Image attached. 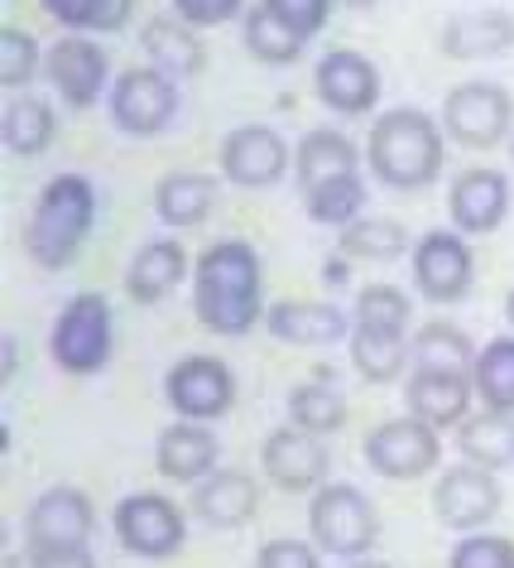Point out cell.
I'll return each mask as SVG.
<instances>
[{
    "mask_svg": "<svg viewBox=\"0 0 514 568\" xmlns=\"http://www.w3.org/2000/svg\"><path fill=\"white\" fill-rule=\"evenodd\" d=\"M413 284L433 304H456L471 290V251L456 232H428L413 246Z\"/></svg>",
    "mask_w": 514,
    "mask_h": 568,
    "instance_id": "obj_12",
    "label": "cell"
},
{
    "mask_svg": "<svg viewBox=\"0 0 514 568\" xmlns=\"http://www.w3.org/2000/svg\"><path fill=\"white\" fill-rule=\"evenodd\" d=\"M456 448H462V458L476 463V467H510L514 463V415L485 409L476 419H462Z\"/></svg>",
    "mask_w": 514,
    "mask_h": 568,
    "instance_id": "obj_28",
    "label": "cell"
},
{
    "mask_svg": "<svg viewBox=\"0 0 514 568\" xmlns=\"http://www.w3.org/2000/svg\"><path fill=\"white\" fill-rule=\"evenodd\" d=\"M178 111V88L160 68H131L111 88V116L131 135H160Z\"/></svg>",
    "mask_w": 514,
    "mask_h": 568,
    "instance_id": "obj_8",
    "label": "cell"
},
{
    "mask_svg": "<svg viewBox=\"0 0 514 568\" xmlns=\"http://www.w3.org/2000/svg\"><path fill=\"white\" fill-rule=\"evenodd\" d=\"M255 568H322V559L304 539H269L260 549V559H255Z\"/></svg>",
    "mask_w": 514,
    "mask_h": 568,
    "instance_id": "obj_42",
    "label": "cell"
},
{
    "mask_svg": "<svg viewBox=\"0 0 514 568\" xmlns=\"http://www.w3.org/2000/svg\"><path fill=\"white\" fill-rule=\"evenodd\" d=\"M188 270V255H183L178 241H150L145 251L131 261V275H125V290H131L135 304H160L174 294V284Z\"/></svg>",
    "mask_w": 514,
    "mask_h": 568,
    "instance_id": "obj_25",
    "label": "cell"
},
{
    "mask_svg": "<svg viewBox=\"0 0 514 568\" xmlns=\"http://www.w3.org/2000/svg\"><path fill=\"white\" fill-rule=\"evenodd\" d=\"M448 207L462 232H471V236L495 232L510 212V183H505V174H495V169H466V174L452 183Z\"/></svg>",
    "mask_w": 514,
    "mask_h": 568,
    "instance_id": "obj_18",
    "label": "cell"
},
{
    "mask_svg": "<svg viewBox=\"0 0 514 568\" xmlns=\"http://www.w3.org/2000/svg\"><path fill=\"white\" fill-rule=\"evenodd\" d=\"M471 386L481 390L485 409L514 415V337H495L481 347L476 366H471Z\"/></svg>",
    "mask_w": 514,
    "mask_h": 568,
    "instance_id": "obj_29",
    "label": "cell"
},
{
    "mask_svg": "<svg viewBox=\"0 0 514 568\" xmlns=\"http://www.w3.org/2000/svg\"><path fill=\"white\" fill-rule=\"evenodd\" d=\"M409 415L433 424V429H448V424L466 419L471 405V381L462 372H428V366H413L409 386H404Z\"/></svg>",
    "mask_w": 514,
    "mask_h": 568,
    "instance_id": "obj_19",
    "label": "cell"
},
{
    "mask_svg": "<svg viewBox=\"0 0 514 568\" xmlns=\"http://www.w3.org/2000/svg\"><path fill=\"white\" fill-rule=\"evenodd\" d=\"M433 510H438L442 525H452V530H481L485 520H495L500 487H495L491 467H476V463L448 467V473L438 477Z\"/></svg>",
    "mask_w": 514,
    "mask_h": 568,
    "instance_id": "obj_11",
    "label": "cell"
},
{
    "mask_svg": "<svg viewBox=\"0 0 514 568\" xmlns=\"http://www.w3.org/2000/svg\"><path fill=\"white\" fill-rule=\"evenodd\" d=\"M96 217V193L82 174H59L44 183L30 217V232H24V251H30L34 265L44 270H63L78 261L82 241L92 232Z\"/></svg>",
    "mask_w": 514,
    "mask_h": 568,
    "instance_id": "obj_2",
    "label": "cell"
},
{
    "mask_svg": "<svg viewBox=\"0 0 514 568\" xmlns=\"http://www.w3.org/2000/svg\"><path fill=\"white\" fill-rule=\"evenodd\" d=\"M413 366L466 376V366H476V352H471L466 333L448 328V323H428V328H419V337H413Z\"/></svg>",
    "mask_w": 514,
    "mask_h": 568,
    "instance_id": "obj_34",
    "label": "cell"
},
{
    "mask_svg": "<svg viewBox=\"0 0 514 568\" xmlns=\"http://www.w3.org/2000/svg\"><path fill=\"white\" fill-rule=\"evenodd\" d=\"M246 49L260 63H298V53H304V34H294L275 10L255 6L246 16Z\"/></svg>",
    "mask_w": 514,
    "mask_h": 568,
    "instance_id": "obj_35",
    "label": "cell"
},
{
    "mask_svg": "<svg viewBox=\"0 0 514 568\" xmlns=\"http://www.w3.org/2000/svg\"><path fill=\"white\" fill-rule=\"evenodd\" d=\"M116 539L140 559H168L183 545V510L160 491H135L116 506Z\"/></svg>",
    "mask_w": 514,
    "mask_h": 568,
    "instance_id": "obj_9",
    "label": "cell"
},
{
    "mask_svg": "<svg viewBox=\"0 0 514 568\" xmlns=\"http://www.w3.org/2000/svg\"><path fill=\"white\" fill-rule=\"evenodd\" d=\"M140 49L150 53V68H160L168 78H193L203 68V39L178 16H154L140 30Z\"/></svg>",
    "mask_w": 514,
    "mask_h": 568,
    "instance_id": "obj_23",
    "label": "cell"
},
{
    "mask_svg": "<svg viewBox=\"0 0 514 568\" xmlns=\"http://www.w3.org/2000/svg\"><path fill=\"white\" fill-rule=\"evenodd\" d=\"M30 554H34V568H96L88 545H73V549H30Z\"/></svg>",
    "mask_w": 514,
    "mask_h": 568,
    "instance_id": "obj_44",
    "label": "cell"
},
{
    "mask_svg": "<svg viewBox=\"0 0 514 568\" xmlns=\"http://www.w3.org/2000/svg\"><path fill=\"white\" fill-rule=\"evenodd\" d=\"M351 357H356V372L366 381H394L404 372V343H394V337H370V333H356L351 337Z\"/></svg>",
    "mask_w": 514,
    "mask_h": 568,
    "instance_id": "obj_38",
    "label": "cell"
},
{
    "mask_svg": "<svg viewBox=\"0 0 514 568\" xmlns=\"http://www.w3.org/2000/svg\"><path fill=\"white\" fill-rule=\"evenodd\" d=\"M49 82L68 106H92L106 88V53L92 39H59L49 49Z\"/></svg>",
    "mask_w": 514,
    "mask_h": 568,
    "instance_id": "obj_17",
    "label": "cell"
},
{
    "mask_svg": "<svg viewBox=\"0 0 514 568\" xmlns=\"http://www.w3.org/2000/svg\"><path fill=\"white\" fill-rule=\"evenodd\" d=\"M222 169L240 189H269L289 169V150L269 125H236L222 145Z\"/></svg>",
    "mask_w": 514,
    "mask_h": 568,
    "instance_id": "obj_14",
    "label": "cell"
},
{
    "mask_svg": "<svg viewBox=\"0 0 514 568\" xmlns=\"http://www.w3.org/2000/svg\"><path fill=\"white\" fill-rule=\"evenodd\" d=\"M168 405L178 409L183 419H222L236 400V376L226 372V362L217 357H183L174 372H168Z\"/></svg>",
    "mask_w": 514,
    "mask_h": 568,
    "instance_id": "obj_10",
    "label": "cell"
},
{
    "mask_svg": "<svg viewBox=\"0 0 514 568\" xmlns=\"http://www.w3.org/2000/svg\"><path fill=\"white\" fill-rule=\"evenodd\" d=\"M265 473L279 491H312L327 477V448L308 429H275L265 438Z\"/></svg>",
    "mask_w": 514,
    "mask_h": 568,
    "instance_id": "obj_16",
    "label": "cell"
},
{
    "mask_svg": "<svg viewBox=\"0 0 514 568\" xmlns=\"http://www.w3.org/2000/svg\"><path fill=\"white\" fill-rule=\"evenodd\" d=\"M514 44V20L505 10H466L442 24V53L448 59H500Z\"/></svg>",
    "mask_w": 514,
    "mask_h": 568,
    "instance_id": "obj_20",
    "label": "cell"
},
{
    "mask_svg": "<svg viewBox=\"0 0 514 568\" xmlns=\"http://www.w3.org/2000/svg\"><path fill=\"white\" fill-rule=\"evenodd\" d=\"M53 111L49 102H39V97H16V102L6 106V145L20 154V160H30V154L49 150L53 140Z\"/></svg>",
    "mask_w": 514,
    "mask_h": 568,
    "instance_id": "obj_31",
    "label": "cell"
},
{
    "mask_svg": "<svg viewBox=\"0 0 514 568\" xmlns=\"http://www.w3.org/2000/svg\"><path fill=\"white\" fill-rule=\"evenodd\" d=\"M44 10L68 30H96V34H111L131 20L135 0H44Z\"/></svg>",
    "mask_w": 514,
    "mask_h": 568,
    "instance_id": "obj_36",
    "label": "cell"
},
{
    "mask_svg": "<svg viewBox=\"0 0 514 568\" xmlns=\"http://www.w3.org/2000/svg\"><path fill=\"white\" fill-rule=\"evenodd\" d=\"M351 568H384V564H370V559H366V564H351Z\"/></svg>",
    "mask_w": 514,
    "mask_h": 568,
    "instance_id": "obj_48",
    "label": "cell"
},
{
    "mask_svg": "<svg viewBox=\"0 0 514 568\" xmlns=\"http://www.w3.org/2000/svg\"><path fill=\"white\" fill-rule=\"evenodd\" d=\"M327 6H332V0H265V10H275V16L304 39H312L327 24Z\"/></svg>",
    "mask_w": 514,
    "mask_h": 568,
    "instance_id": "obj_41",
    "label": "cell"
},
{
    "mask_svg": "<svg viewBox=\"0 0 514 568\" xmlns=\"http://www.w3.org/2000/svg\"><path fill=\"white\" fill-rule=\"evenodd\" d=\"M341 6H376V0H341Z\"/></svg>",
    "mask_w": 514,
    "mask_h": 568,
    "instance_id": "obj_47",
    "label": "cell"
},
{
    "mask_svg": "<svg viewBox=\"0 0 514 568\" xmlns=\"http://www.w3.org/2000/svg\"><path fill=\"white\" fill-rule=\"evenodd\" d=\"M260 255L246 241H217L197 261V284H193V308L207 333L240 337L260 323Z\"/></svg>",
    "mask_w": 514,
    "mask_h": 568,
    "instance_id": "obj_1",
    "label": "cell"
},
{
    "mask_svg": "<svg viewBox=\"0 0 514 568\" xmlns=\"http://www.w3.org/2000/svg\"><path fill=\"white\" fill-rule=\"evenodd\" d=\"M246 0H174V16L188 20L193 30H212V24H226L232 16H240Z\"/></svg>",
    "mask_w": 514,
    "mask_h": 568,
    "instance_id": "obj_43",
    "label": "cell"
},
{
    "mask_svg": "<svg viewBox=\"0 0 514 568\" xmlns=\"http://www.w3.org/2000/svg\"><path fill=\"white\" fill-rule=\"evenodd\" d=\"M255 481L246 473H212L193 491V516L212 530H240L255 516Z\"/></svg>",
    "mask_w": 514,
    "mask_h": 568,
    "instance_id": "obj_21",
    "label": "cell"
},
{
    "mask_svg": "<svg viewBox=\"0 0 514 568\" xmlns=\"http://www.w3.org/2000/svg\"><path fill=\"white\" fill-rule=\"evenodd\" d=\"M111 357V304L102 294H78L53 323V362L73 376L102 372Z\"/></svg>",
    "mask_w": 514,
    "mask_h": 568,
    "instance_id": "obj_5",
    "label": "cell"
},
{
    "mask_svg": "<svg viewBox=\"0 0 514 568\" xmlns=\"http://www.w3.org/2000/svg\"><path fill=\"white\" fill-rule=\"evenodd\" d=\"M289 415L308 434H332L347 424V400L332 386H294L289 390Z\"/></svg>",
    "mask_w": 514,
    "mask_h": 568,
    "instance_id": "obj_37",
    "label": "cell"
},
{
    "mask_svg": "<svg viewBox=\"0 0 514 568\" xmlns=\"http://www.w3.org/2000/svg\"><path fill=\"white\" fill-rule=\"evenodd\" d=\"M404 246H409L404 226L390 217H356L341 232V255H351V261H399Z\"/></svg>",
    "mask_w": 514,
    "mask_h": 568,
    "instance_id": "obj_32",
    "label": "cell"
},
{
    "mask_svg": "<svg viewBox=\"0 0 514 568\" xmlns=\"http://www.w3.org/2000/svg\"><path fill=\"white\" fill-rule=\"evenodd\" d=\"M154 463L168 481H203L217 463V438H212L197 419L168 424L160 434V448H154Z\"/></svg>",
    "mask_w": 514,
    "mask_h": 568,
    "instance_id": "obj_22",
    "label": "cell"
},
{
    "mask_svg": "<svg viewBox=\"0 0 514 568\" xmlns=\"http://www.w3.org/2000/svg\"><path fill=\"white\" fill-rule=\"evenodd\" d=\"M356 333L394 337V343H404V333H409V300L394 290V284H370L361 300H356Z\"/></svg>",
    "mask_w": 514,
    "mask_h": 568,
    "instance_id": "obj_30",
    "label": "cell"
},
{
    "mask_svg": "<svg viewBox=\"0 0 514 568\" xmlns=\"http://www.w3.org/2000/svg\"><path fill=\"white\" fill-rule=\"evenodd\" d=\"M0 347H6V366H0V376H16V337H6V343H0Z\"/></svg>",
    "mask_w": 514,
    "mask_h": 568,
    "instance_id": "obj_45",
    "label": "cell"
},
{
    "mask_svg": "<svg viewBox=\"0 0 514 568\" xmlns=\"http://www.w3.org/2000/svg\"><path fill=\"white\" fill-rule=\"evenodd\" d=\"M88 535H92V501L78 487H49L30 506V520H24L30 549H73L88 545Z\"/></svg>",
    "mask_w": 514,
    "mask_h": 568,
    "instance_id": "obj_13",
    "label": "cell"
},
{
    "mask_svg": "<svg viewBox=\"0 0 514 568\" xmlns=\"http://www.w3.org/2000/svg\"><path fill=\"white\" fill-rule=\"evenodd\" d=\"M370 169L390 189H423L442 169V131L419 106L384 111L370 131Z\"/></svg>",
    "mask_w": 514,
    "mask_h": 568,
    "instance_id": "obj_3",
    "label": "cell"
},
{
    "mask_svg": "<svg viewBox=\"0 0 514 568\" xmlns=\"http://www.w3.org/2000/svg\"><path fill=\"white\" fill-rule=\"evenodd\" d=\"M304 203H308V217L312 222H322V226H351L356 217H361V207H366V183H361V174L327 179V183H318V189L304 193Z\"/></svg>",
    "mask_w": 514,
    "mask_h": 568,
    "instance_id": "obj_33",
    "label": "cell"
},
{
    "mask_svg": "<svg viewBox=\"0 0 514 568\" xmlns=\"http://www.w3.org/2000/svg\"><path fill=\"white\" fill-rule=\"evenodd\" d=\"M154 207L168 226H197L217 207V179L212 174H168L154 189Z\"/></svg>",
    "mask_w": 514,
    "mask_h": 568,
    "instance_id": "obj_26",
    "label": "cell"
},
{
    "mask_svg": "<svg viewBox=\"0 0 514 568\" xmlns=\"http://www.w3.org/2000/svg\"><path fill=\"white\" fill-rule=\"evenodd\" d=\"M269 333L279 343H294V347H327L347 333V318L337 314L332 304H308V300H284L265 314Z\"/></svg>",
    "mask_w": 514,
    "mask_h": 568,
    "instance_id": "obj_24",
    "label": "cell"
},
{
    "mask_svg": "<svg viewBox=\"0 0 514 568\" xmlns=\"http://www.w3.org/2000/svg\"><path fill=\"white\" fill-rule=\"evenodd\" d=\"M448 568H514V545L505 535H466L452 549Z\"/></svg>",
    "mask_w": 514,
    "mask_h": 568,
    "instance_id": "obj_40",
    "label": "cell"
},
{
    "mask_svg": "<svg viewBox=\"0 0 514 568\" xmlns=\"http://www.w3.org/2000/svg\"><path fill=\"white\" fill-rule=\"evenodd\" d=\"M308 525H312V545L322 554H332V559H361L380 535L376 506L356 487H347V481H332V487H322L312 496Z\"/></svg>",
    "mask_w": 514,
    "mask_h": 568,
    "instance_id": "obj_4",
    "label": "cell"
},
{
    "mask_svg": "<svg viewBox=\"0 0 514 568\" xmlns=\"http://www.w3.org/2000/svg\"><path fill=\"white\" fill-rule=\"evenodd\" d=\"M505 314H510V323H514V290H510V300H505Z\"/></svg>",
    "mask_w": 514,
    "mask_h": 568,
    "instance_id": "obj_46",
    "label": "cell"
},
{
    "mask_svg": "<svg viewBox=\"0 0 514 568\" xmlns=\"http://www.w3.org/2000/svg\"><path fill=\"white\" fill-rule=\"evenodd\" d=\"M298 164V189H318L327 179H347L356 174V145L341 131H312L304 135V145L294 154Z\"/></svg>",
    "mask_w": 514,
    "mask_h": 568,
    "instance_id": "obj_27",
    "label": "cell"
},
{
    "mask_svg": "<svg viewBox=\"0 0 514 568\" xmlns=\"http://www.w3.org/2000/svg\"><path fill=\"white\" fill-rule=\"evenodd\" d=\"M438 458H442L438 429L423 419H413V415L380 424V429L366 438V463L390 481H413V477L433 473Z\"/></svg>",
    "mask_w": 514,
    "mask_h": 568,
    "instance_id": "obj_7",
    "label": "cell"
},
{
    "mask_svg": "<svg viewBox=\"0 0 514 568\" xmlns=\"http://www.w3.org/2000/svg\"><path fill=\"white\" fill-rule=\"evenodd\" d=\"M510 116H514L510 92L495 88V82H462V88L448 92V102H442L448 135L471 150H495L510 131Z\"/></svg>",
    "mask_w": 514,
    "mask_h": 568,
    "instance_id": "obj_6",
    "label": "cell"
},
{
    "mask_svg": "<svg viewBox=\"0 0 514 568\" xmlns=\"http://www.w3.org/2000/svg\"><path fill=\"white\" fill-rule=\"evenodd\" d=\"M318 97L332 111H341V116H361V111H370L380 97L376 63L356 49H332L318 63Z\"/></svg>",
    "mask_w": 514,
    "mask_h": 568,
    "instance_id": "obj_15",
    "label": "cell"
},
{
    "mask_svg": "<svg viewBox=\"0 0 514 568\" xmlns=\"http://www.w3.org/2000/svg\"><path fill=\"white\" fill-rule=\"evenodd\" d=\"M34 68H39V44L24 30H16V24H6L0 30V82L16 92L34 78Z\"/></svg>",
    "mask_w": 514,
    "mask_h": 568,
    "instance_id": "obj_39",
    "label": "cell"
}]
</instances>
